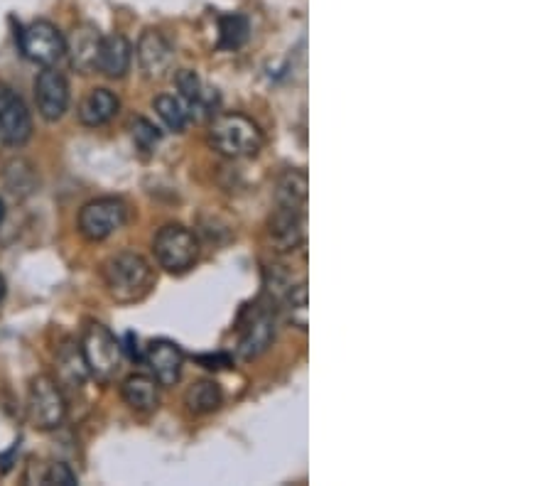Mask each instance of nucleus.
Listing matches in <instances>:
<instances>
[{
    "mask_svg": "<svg viewBox=\"0 0 552 486\" xmlns=\"http://www.w3.org/2000/svg\"><path fill=\"white\" fill-rule=\"evenodd\" d=\"M57 378L64 388L74 391V388H81L89 378V369H86L84 354H81V347L74 342H67L57 354Z\"/></svg>",
    "mask_w": 552,
    "mask_h": 486,
    "instance_id": "a211bd4d",
    "label": "nucleus"
},
{
    "mask_svg": "<svg viewBox=\"0 0 552 486\" xmlns=\"http://www.w3.org/2000/svg\"><path fill=\"white\" fill-rule=\"evenodd\" d=\"M221 30V47L226 50H238L248 40V20L243 15H224L219 20Z\"/></svg>",
    "mask_w": 552,
    "mask_h": 486,
    "instance_id": "4be33fe9",
    "label": "nucleus"
},
{
    "mask_svg": "<svg viewBox=\"0 0 552 486\" xmlns=\"http://www.w3.org/2000/svg\"><path fill=\"white\" fill-rule=\"evenodd\" d=\"M67 415V401L57 381L50 376H37L30 383L27 396V418L37 430H54L62 425Z\"/></svg>",
    "mask_w": 552,
    "mask_h": 486,
    "instance_id": "39448f33",
    "label": "nucleus"
},
{
    "mask_svg": "<svg viewBox=\"0 0 552 486\" xmlns=\"http://www.w3.org/2000/svg\"><path fill=\"white\" fill-rule=\"evenodd\" d=\"M133 138L140 150H153L155 145L160 143V131L153 123L145 121V118H138V121L133 123Z\"/></svg>",
    "mask_w": 552,
    "mask_h": 486,
    "instance_id": "393cba45",
    "label": "nucleus"
},
{
    "mask_svg": "<svg viewBox=\"0 0 552 486\" xmlns=\"http://www.w3.org/2000/svg\"><path fill=\"white\" fill-rule=\"evenodd\" d=\"M123 401L131 405L138 413H150L160 405V383L155 378L133 374L123 381L121 386Z\"/></svg>",
    "mask_w": 552,
    "mask_h": 486,
    "instance_id": "f3484780",
    "label": "nucleus"
},
{
    "mask_svg": "<svg viewBox=\"0 0 552 486\" xmlns=\"http://www.w3.org/2000/svg\"><path fill=\"white\" fill-rule=\"evenodd\" d=\"M275 204L288 207H307V175L302 170H288L280 177L275 189Z\"/></svg>",
    "mask_w": 552,
    "mask_h": 486,
    "instance_id": "aec40b11",
    "label": "nucleus"
},
{
    "mask_svg": "<svg viewBox=\"0 0 552 486\" xmlns=\"http://www.w3.org/2000/svg\"><path fill=\"white\" fill-rule=\"evenodd\" d=\"M221 403H224V396H221V388L214 381H197L184 393V405L194 415L214 413L216 408H221Z\"/></svg>",
    "mask_w": 552,
    "mask_h": 486,
    "instance_id": "6ab92c4d",
    "label": "nucleus"
},
{
    "mask_svg": "<svg viewBox=\"0 0 552 486\" xmlns=\"http://www.w3.org/2000/svg\"><path fill=\"white\" fill-rule=\"evenodd\" d=\"M20 50L30 62L52 67L67 54V40L52 23L37 20L20 30Z\"/></svg>",
    "mask_w": 552,
    "mask_h": 486,
    "instance_id": "0eeeda50",
    "label": "nucleus"
},
{
    "mask_svg": "<svg viewBox=\"0 0 552 486\" xmlns=\"http://www.w3.org/2000/svg\"><path fill=\"white\" fill-rule=\"evenodd\" d=\"M101 32L94 25H79L74 27V32L67 40V54L72 67L79 74H91L96 72V64H99V50H101Z\"/></svg>",
    "mask_w": 552,
    "mask_h": 486,
    "instance_id": "ddd939ff",
    "label": "nucleus"
},
{
    "mask_svg": "<svg viewBox=\"0 0 552 486\" xmlns=\"http://www.w3.org/2000/svg\"><path fill=\"white\" fill-rule=\"evenodd\" d=\"M145 361H148L150 371H153L155 381L160 386L170 388L180 381L184 369V354L175 342H167V339L153 342L148 347V354H145Z\"/></svg>",
    "mask_w": 552,
    "mask_h": 486,
    "instance_id": "f8f14e48",
    "label": "nucleus"
},
{
    "mask_svg": "<svg viewBox=\"0 0 552 486\" xmlns=\"http://www.w3.org/2000/svg\"><path fill=\"white\" fill-rule=\"evenodd\" d=\"M42 482H45V484H59V486H77L79 479H77V474L69 469V464L57 462V464H52L50 469H47V474L42 477Z\"/></svg>",
    "mask_w": 552,
    "mask_h": 486,
    "instance_id": "a878e982",
    "label": "nucleus"
},
{
    "mask_svg": "<svg viewBox=\"0 0 552 486\" xmlns=\"http://www.w3.org/2000/svg\"><path fill=\"white\" fill-rule=\"evenodd\" d=\"M126 349H128V356H131V359H140L138 342H135L133 334H126Z\"/></svg>",
    "mask_w": 552,
    "mask_h": 486,
    "instance_id": "bb28decb",
    "label": "nucleus"
},
{
    "mask_svg": "<svg viewBox=\"0 0 552 486\" xmlns=\"http://www.w3.org/2000/svg\"><path fill=\"white\" fill-rule=\"evenodd\" d=\"M153 253L158 263L170 273H187L199 258L197 236L180 224H170L158 231L153 241Z\"/></svg>",
    "mask_w": 552,
    "mask_h": 486,
    "instance_id": "20e7f679",
    "label": "nucleus"
},
{
    "mask_svg": "<svg viewBox=\"0 0 552 486\" xmlns=\"http://www.w3.org/2000/svg\"><path fill=\"white\" fill-rule=\"evenodd\" d=\"M118 108H121V101H118V96L113 91L94 89L81 99L79 121L89 128L104 126V123L116 116Z\"/></svg>",
    "mask_w": 552,
    "mask_h": 486,
    "instance_id": "dca6fc26",
    "label": "nucleus"
},
{
    "mask_svg": "<svg viewBox=\"0 0 552 486\" xmlns=\"http://www.w3.org/2000/svg\"><path fill=\"white\" fill-rule=\"evenodd\" d=\"M3 297H5V278L0 275V302H3Z\"/></svg>",
    "mask_w": 552,
    "mask_h": 486,
    "instance_id": "cd10ccee",
    "label": "nucleus"
},
{
    "mask_svg": "<svg viewBox=\"0 0 552 486\" xmlns=\"http://www.w3.org/2000/svg\"><path fill=\"white\" fill-rule=\"evenodd\" d=\"M32 118L25 101L8 84H0V143L8 148H20L30 140Z\"/></svg>",
    "mask_w": 552,
    "mask_h": 486,
    "instance_id": "6e6552de",
    "label": "nucleus"
},
{
    "mask_svg": "<svg viewBox=\"0 0 552 486\" xmlns=\"http://www.w3.org/2000/svg\"><path fill=\"white\" fill-rule=\"evenodd\" d=\"M155 111H158V116L165 121V126L170 128V131L180 133L187 128L189 111L180 99H175V96H158V99H155Z\"/></svg>",
    "mask_w": 552,
    "mask_h": 486,
    "instance_id": "412c9836",
    "label": "nucleus"
},
{
    "mask_svg": "<svg viewBox=\"0 0 552 486\" xmlns=\"http://www.w3.org/2000/svg\"><path fill=\"white\" fill-rule=\"evenodd\" d=\"M128 221V207L116 197L94 199L79 212V231L89 241H104L121 231Z\"/></svg>",
    "mask_w": 552,
    "mask_h": 486,
    "instance_id": "423d86ee",
    "label": "nucleus"
},
{
    "mask_svg": "<svg viewBox=\"0 0 552 486\" xmlns=\"http://www.w3.org/2000/svg\"><path fill=\"white\" fill-rule=\"evenodd\" d=\"M138 62L148 79H165L175 64V50L158 30H145L138 40Z\"/></svg>",
    "mask_w": 552,
    "mask_h": 486,
    "instance_id": "9b49d317",
    "label": "nucleus"
},
{
    "mask_svg": "<svg viewBox=\"0 0 552 486\" xmlns=\"http://www.w3.org/2000/svg\"><path fill=\"white\" fill-rule=\"evenodd\" d=\"M3 219H5V204L3 199H0V224H3Z\"/></svg>",
    "mask_w": 552,
    "mask_h": 486,
    "instance_id": "c85d7f7f",
    "label": "nucleus"
},
{
    "mask_svg": "<svg viewBox=\"0 0 552 486\" xmlns=\"http://www.w3.org/2000/svg\"><path fill=\"white\" fill-rule=\"evenodd\" d=\"M104 283L108 295L116 302H138L150 293L155 283V273L143 256L123 251L111 256L104 263Z\"/></svg>",
    "mask_w": 552,
    "mask_h": 486,
    "instance_id": "f257e3e1",
    "label": "nucleus"
},
{
    "mask_svg": "<svg viewBox=\"0 0 552 486\" xmlns=\"http://www.w3.org/2000/svg\"><path fill=\"white\" fill-rule=\"evenodd\" d=\"M81 354H84L89 376H94L99 383H111L121 369V342L104 324L94 322L86 327Z\"/></svg>",
    "mask_w": 552,
    "mask_h": 486,
    "instance_id": "7ed1b4c3",
    "label": "nucleus"
},
{
    "mask_svg": "<svg viewBox=\"0 0 552 486\" xmlns=\"http://www.w3.org/2000/svg\"><path fill=\"white\" fill-rule=\"evenodd\" d=\"M209 143L226 158H253L263 148V133L243 113H224L211 123Z\"/></svg>",
    "mask_w": 552,
    "mask_h": 486,
    "instance_id": "f03ea898",
    "label": "nucleus"
},
{
    "mask_svg": "<svg viewBox=\"0 0 552 486\" xmlns=\"http://www.w3.org/2000/svg\"><path fill=\"white\" fill-rule=\"evenodd\" d=\"M37 111L45 121H59L69 106V84L67 77L57 69L47 67L35 81Z\"/></svg>",
    "mask_w": 552,
    "mask_h": 486,
    "instance_id": "9d476101",
    "label": "nucleus"
},
{
    "mask_svg": "<svg viewBox=\"0 0 552 486\" xmlns=\"http://www.w3.org/2000/svg\"><path fill=\"white\" fill-rule=\"evenodd\" d=\"M177 89H180L182 99L187 101V111L189 108H209V104H204V89L202 84H199L197 74L189 72V69H184V72L177 74Z\"/></svg>",
    "mask_w": 552,
    "mask_h": 486,
    "instance_id": "5701e85b",
    "label": "nucleus"
},
{
    "mask_svg": "<svg viewBox=\"0 0 552 486\" xmlns=\"http://www.w3.org/2000/svg\"><path fill=\"white\" fill-rule=\"evenodd\" d=\"M268 234L275 251H295L307 236V207L275 204V212L268 221Z\"/></svg>",
    "mask_w": 552,
    "mask_h": 486,
    "instance_id": "1a4fd4ad",
    "label": "nucleus"
},
{
    "mask_svg": "<svg viewBox=\"0 0 552 486\" xmlns=\"http://www.w3.org/2000/svg\"><path fill=\"white\" fill-rule=\"evenodd\" d=\"M273 337L275 327L270 315L265 310H256L246 327H243L241 342H238V354H241L243 359H256V356H261L263 351L273 344Z\"/></svg>",
    "mask_w": 552,
    "mask_h": 486,
    "instance_id": "2eb2a0df",
    "label": "nucleus"
},
{
    "mask_svg": "<svg viewBox=\"0 0 552 486\" xmlns=\"http://www.w3.org/2000/svg\"><path fill=\"white\" fill-rule=\"evenodd\" d=\"M131 57H133V47L126 37L123 35L101 37L99 64H96V69H99L101 74H106V77L121 79L126 77V72L131 69Z\"/></svg>",
    "mask_w": 552,
    "mask_h": 486,
    "instance_id": "4468645a",
    "label": "nucleus"
},
{
    "mask_svg": "<svg viewBox=\"0 0 552 486\" xmlns=\"http://www.w3.org/2000/svg\"><path fill=\"white\" fill-rule=\"evenodd\" d=\"M288 310H290V320L295 327L307 329V285L300 283L295 285V288H290L288 295Z\"/></svg>",
    "mask_w": 552,
    "mask_h": 486,
    "instance_id": "b1692460",
    "label": "nucleus"
}]
</instances>
